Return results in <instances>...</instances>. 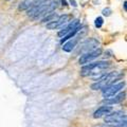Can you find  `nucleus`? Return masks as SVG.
Masks as SVG:
<instances>
[{"mask_svg":"<svg viewBox=\"0 0 127 127\" xmlns=\"http://www.w3.org/2000/svg\"><path fill=\"white\" fill-rule=\"evenodd\" d=\"M121 76H122V74L120 72H117V71L104 74L102 77L97 78V81L95 82L94 84L91 85V89L92 90H102V89L106 88L107 86L113 84L118 79H120Z\"/></svg>","mask_w":127,"mask_h":127,"instance_id":"obj_1","label":"nucleus"},{"mask_svg":"<svg viewBox=\"0 0 127 127\" xmlns=\"http://www.w3.org/2000/svg\"><path fill=\"white\" fill-rule=\"evenodd\" d=\"M77 41H78V38H73L72 40L69 39V41L66 42L65 45L63 46V50L65 51V52H71V51L75 48V46H76Z\"/></svg>","mask_w":127,"mask_h":127,"instance_id":"obj_10","label":"nucleus"},{"mask_svg":"<svg viewBox=\"0 0 127 127\" xmlns=\"http://www.w3.org/2000/svg\"><path fill=\"white\" fill-rule=\"evenodd\" d=\"M125 87V83L124 82H121V83H118V84H111L109 86H107L106 88L102 89L103 90V95L105 97H109V96H113L116 95L117 93H119L120 91Z\"/></svg>","mask_w":127,"mask_h":127,"instance_id":"obj_4","label":"nucleus"},{"mask_svg":"<svg viewBox=\"0 0 127 127\" xmlns=\"http://www.w3.org/2000/svg\"><path fill=\"white\" fill-rule=\"evenodd\" d=\"M70 2L72 3V5H73V6H76V4H75V1H74V0H70Z\"/></svg>","mask_w":127,"mask_h":127,"instance_id":"obj_16","label":"nucleus"},{"mask_svg":"<svg viewBox=\"0 0 127 127\" xmlns=\"http://www.w3.org/2000/svg\"><path fill=\"white\" fill-rule=\"evenodd\" d=\"M79 29H81V26H78V27H76L75 28V29H73L72 31L71 32H69L68 34L67 35H65V36H64L62 39H61V42L62 43H64V42H66V41H68L69 39H71V38H73L74 36H75V34L77 33V32L79 31Z\"/></svg>","mask_w":127,"mask_h":127,"instance_id":"obj_11","label":"nucleus"},{"mask_svg":"<svg viewBox=\"0 0 127 127\" xmlns=\"http://www.w3.org/2000/svg\"><path fill=\"white\" fill-rule=\"evenodd\" d=\"M58 17L57 16V14L56 13H50L49 15H47V16H45V17H42L41 18V22L42 23H49V22H51V21H53V20H55Z\"/></svg>","mask_w":127,"mask_h":127,"instance_id":"obj_13","label":"nucleus"},{"mask_svg":"<svg viewBox=\"0 0 127 127\" xmlns=\"http://www.w3.org/2000/svg\"><path fill=\"white\" fill-rule=\"evenodd\" d=\"M109 66H110V63L109 62H105V61L96 62V63H91V64L88 63L87 65H85L82 68L81 75H82V76H89V75L97 73V71H101V70L109 68Z\"/></svg>","mask_w":127,"mask_h":127,"instance_id":"obj_2","label":"nucleus"},{"mask_svg":"<svg viewBox=\"0 0 127 127\" xmlns=\"http://www.w3.org/2000/svg\"><path fill=\"white\" fill-rule=\"evenodd\" d=\"M69 20V15H62V16H58V17L55 19V20L49 22L47 25V29L49 30H55L57 29V28L62 27L63 25H65V23Z\"/></svg>","mask_w":127,"mask_h":127,"instance_id":"obj_6","label":"nucleus"},{"mask_svg":"<svg viewBox=\"0 0 127 127\" xmlns=\"http://www.w3.org/2000/svg\"><path fill=\"white\" fill-rule=\"evenodd\" d=\"M114 97H106L103 100V103L106 105H112V104H118V103H120L122 102L123 100H124V97H125V92H122L120 94H116V95H113Z\"/></svg>","mask_w":127,"mask_h":127,"instance_id":"obj_7","label":"nucleus"},{"mask_svg":"<svg viewBox=\"0 0 127 127\" xmlns=\"http://www.w3.org/2000/svg\"><path fill=\"white\" fill-rule=\"evenodd\" d=\"M78 26H79V20H78V19H74V20H73L72 22H70L69 25L65 28V29H63L62 31L58 32V36L64 37L65 35H67V34L69 33V32H71L73 29H75V28L78 27Z\"/></svg>","mask_w":127,"mask_h":127,"instance_id":"obj_9","label":"nucleus"},{"mask_svg":"<svg viewBox=\"0 0 127 127\" xmlns=\"http://www.w3.org/2000/svg\"><path fill=\"white\" fill-rule=\"evenodd\" d=\"M112 111V107L111 106H102L100 107L96 111H94L93 113V118L94 119H100V118H103L107 116L108 113H110Z\"/></svg>","mask_w":127,"mask_h":127,"instance_id":"obj_8","label":"nucleus"},{"mask_svg":"<svg viewBox=\"0 0 127 127\" xmlns=\"http://www.w3.org/2000/svg\"><path fill=\"white\" fill-rule=\"evenodd\" d=\"M94 25H95V27H96V28H101L103 26V18L102 17H97L96 19H95Z\"/></svg>","mask_w":127,"mask_h":127,"instance_id":"obj_14","label":"nucleus"},{"mask_svg":"<svg viewBox=\"0 0 127 127\" xmlns=\"http://www.w3.org/2000/svg\"><path fill=\"white\" fill-rule=\"evenodd\" d=\"M105 123L112 127H122L126 125V114L121 111H116L105 116Z\"/></svg>","mask_w":127,"mask_h":127,"instance_id":"obj_3","label":"nucleus"},{"mask_svg":"<svg viewBox=\"0 0 127 127\" xmlns=\"http://www.w3.org/2000/svg\"><path fill=\"white\" fill-rule=\"evenodd\" d=\"M37 0H25V1H22L20 4H19L18 6V9L20 10V11H25V10H28V9H30V7L34 4L35 2H36Z\"/></svg>","mask_w":127,"mask_h":127,"instance_id":"obj_12","label":"nucleus"},{"mask_svg":"<svg viewBox=\"0 0 127 127\" xmlns=\"http://www.w3.org/2000/svg\"><path fill=\"white\" fill-rule=\"evenodd\" d=\"M101 54H102V50L101 49L92 50V51H90V52H87L85 54H83L81 56V58H79L78 63L81 64V65H86V64L90 63L91 61H93V59L97 58Z\"/></svg>","mask_w":127,"mask_h":127,"instance_id":"obj_5","label":"nucleus"},{"mask_svg":"<svg viewBox=\"0 0 127 127\" xmlns=\"http://www.w3.org/2000/svg\"><path fill=\"white\" fill-rule=\"evenodd\" d=\"M102 13H103V15H104V16H109L111 14V10L109 9V7H106V9L103 10Z\"/></svg>","mask_w":127,"mask_h":127,"instance_id":"obj_15","label":"nucleus"}]
</instances>
